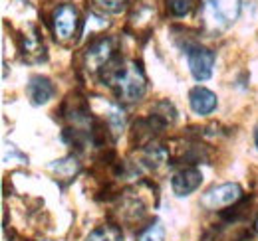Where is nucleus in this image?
<instances>
[{
  "label": "nucleus",
  "mask_w": 258,
  "mask_h": 241,
  "mask_svg": "<svg viewBox=\"0 0 258 241\" xmlns=\"http://www.w3.org/2000/svg\"><path fill=\"white\" fill-rule=\"evenodd\" d=\"M101 79L115 89L119 101L123 103L139 101L147 89V77L141 63L123 61L121 58H113L101 69Z\"/></svg>",
  "instance_id": "nucleus-1"
},
{
  "label": "nucleus",
  "mask_w": 258,
  "mask_h": 241,
  "mask_svg": "<svg viewBox=\"0 0 258 241\" xmlns=\"http://www.w3.org/2000/svg\"><path fill=\"white\" fill-rule=\"evenodd\" d=\"M240 14V0H203V18L211 30H225Z\"/></svg>",
  "instance_id": "nucleus-2"
},
{
  "label": "nucleus",
  "mask_w": 258,
  "mask_h": 241,
  "mask_svg": "<svg viewBox=\"0 0 258 241\" xmlns=\"http://www.w3.org/2000/svg\"><path fill=\"white\" fill-rule=\"evenodd\" d=\"M242 200V188L236 182H225L219 186L209 188L203 196H201V206L205 210L217 211L230 208L234 204H238Z\"/></svg>",
  "instance_id": "nucleus-3"
},
{
  "label": "nucleus",
  "mask_w": 258,
  "mask_h": 241,
  "mask_svg": "<svg viewBox=\"0 0 258 241\" xmlns=\"http://www.w3.org/2000/svg\"><path fill=\"white\" fill-rule=\"evenodd\" d=\"M78 24H80V16L72 4H60L52 14L54 34L60 42H70L78 32Z\"/></svg>",
  "instance_id": "nucleus-4"
},
{
  "label": "nucleus",
  "mask_w": 258,
  "mask_h": 241,
  "mask_svg": "<svg viewBox=\"0 0 258 241\" xmlns=\"http://www.w3.org/2000/svg\"><path fill=\"white\" fill-rule=\"evenodd\" d=\"M215 60H217L215 52L209 48H203V46H193L187 52V63H189V69L197 81H207L213 75Z\"/></svg>",
  "instance_id": "nucleus-5"
},
{
  "label": "nucleus",
  "mask_w": 258,
  "mask_h": 241,
  "mask_svg": "<svg viewBox=\"0 0 258 241\" xmlns=\"http://www.w3.org/2000/svg\"><path fill=\"white\" fill-rule=\"evenodd\" d=\"M203 184V172L195 166H185L181 170H177L171 176V188L173 194L183 198V196H191L195 190H199V186Z\"/></svg>",
  "instance_id": "nucleus-6"
},
{
  "label": "nucleus",
  "mask_w": 258,
  "mask_h": 241,
  "mask_svg": "<svg viewBox=\"0 0 258 241\" xmlns=\"http://www.w3.org/2000/svg\"><path fill=\"white\" fill-rule=\"evenodd\" d=\"M113 58H117V56H115L113 42L109 38H101V40L92 42L88 46V50H86V65L90 69H94V71L96 69L101 71Z\"/></svg>",
  "instance_id": "nucleus-7"
},
{
  "label": "nucleus",
  "mask_w": 258,
  "mask_h": 241,
  "mask_svg": "<svg viewBox=\"0 0 258 241\" xmlns=\"http://www.w3.org/2000/svg\"><path fill=\"white\" fill-rule=\"evenodd\" d=\"M189 105H191V109H193L197 115L207 117V115H211V113L217 109L219 101H217V95L211 89L197 85V87H193L191 93H189Z\"/></svg>",
  "instance_id": "nucleus-8"
},
{
  "label": "nucleus",
  "mask_w": 258,
  "mask_h": 241,
  "mask_svg": "<svg viewBox=\"0 0 258 241\" xmlns=\"http://www.w3.org/2000/svg\"><path fill=\"white\" fill-rule=\"evenodd\" d=\"M26 95H28L32 105H46L54 97V85H52V81L48 77L34 75V77H30V81L26 85Z\"/></svg>",
  "instance_id": "nucleus-9"
},
{
  "label": "nucleus",
  "mask_w": 258,
  "mask_h": 241,
  "mask_svg": "<svg viewBox=\"0 0 258 241\" xmlns=\"http://www.w3.org/2000/svg\"><path fill=\"white\" fill-rule=\"evenodd\" d=\"M167 160V151L161 145H147L141 151V164H145L147 168H159L163 162Z\"/></svg>",
  "instance_id": "nucleus-10"
},
{
  "label": "nucleus",
  "mask_w": 258,
  "mask_h": 241,
  "mask_svg": "<svg viewBox=\"0 0 258 241\" xmlns=\"http://www.w3.org/2000/svg\"><path fill=\"white\" fill-rule=\"evenodd\" d=\"M22 50H24V56H26L30 61H42L44 58H46V54H44V46L40 44L36 32H32V34H28V36L22 38Z\"/></svg>",
  "instance_id": "nucleus-11"
},
{
  "label": "nucleus",
  "mask_w": 258,
  "mask_h": 241,
  "mask_svg": "<svg viewBox=\"0 0 258 241\" xmlns=\"http://www.w3.org/2000/svg\"><path fill=\"white\" fill-rule=\"evenodd\" d=\"M86 241H123V233H121V229H119L117 225L105 223V225L96 227V229L86 237Z\"/></svg>",
  "instance_id": "nucleus-12"
},
{
  "label": "nucleus",
  "mask_w": 258,
  "mask_h": 241,
  "mask_svg": "<svg viewBox=\"0 0 258 241\" xmlns=\"http://www.w3.org/2000/svg\"><path fill=\"white\" fill-rule=\"evenodd\" d=\"M58 178H74L78 172H80V164L74 156H68V158H62V160H56L52 166H50Z\"/></svg>",
  "instance_id": "nucleus-13"
},
{
  "label": "nucleus",
  "mask_w": 258,
  "mask_h": 241,
  "mask_svg": "<svg viewBox=\"0 0 258 241\" xmlns=\"http://www.w3.org/2000/svg\"><path fill=\"white\" fill-rule=\"evenodd\" d=\"M167 10L175 18H183L193 10V0H167Z\"/></svg>",
  "instance_id": "nucleus-14"
},
{
  "label": "nucleus",
  "mask_w": 258,
  "mask_h": 241,
  "mask_svg": "<svg viewBox=\"0 0 258 241\" xmlns=\"http://www.w3.org/2000/svg\"><path fill=\"white\" fill-rule=\"evenodd\" d=\"M163 237H165V231H163L161 221H153V223H149V225L139 233L137 241H163Z\"/></svg>",
  "instance_id": "nucleus-15"
},
{
  "label": "nucleus",
  "mask_w": 258,
  "mask_h": 241,
  "mask_svg": "<svg viewBox=\"0 0 258 241\" xmlns=\"http://www.w3.org/2000/svg\"><path fill=\"white\" fill-rule=\"evenodd\" d=\"M94 4L109 14H121L127 8V0H94Z\"/></svg>",
  "instance_id": "nucleus-16"
},
{
  "label": "nucleus",
  "mask_w": 258,
  "mask_h": 241,
  "mask_svg": "<svg viewBox=\"0 0 258 241\" xmlns=\"http://www.w3.org/2000/svg\"><path fill=\"white\" fill-rule=\"evenodd\" d=\"M254 231L258 233V215H256V219H254Z\"/></svg>",
  "instance_id": "nucleus-17"
},
{
  "label": "nucleus",
  "mask_w": 258,
  "mask_h": 241,
  "mask_svg": "<svg viewBox=\"0 0 258 241\" xmlns=\"http://www.w3.org/2000/svg\"><path fill=\"white\" fill-rule=\"evenodd\" d=\"M254 143H256V149H258V129H256V135H254Z\"/></svg>",
  "instance_id": "nucleus-18"
}]
</instances>
